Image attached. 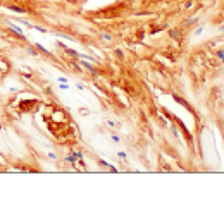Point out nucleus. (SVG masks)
Instances as JSON below:
<instances>
[{"mask_svg": "<svg viewBox=\"0 0 224 201\" xmlns=\"http://www.w3.org/2000/svg\"><path fill=\"white\" fill-rule=\"evenodd\" d=\"M10 10H14V12H19V14L26 12V10H24V9H21V7H10Z\"/></svg>", "mask_w": 224, "mask_h": 201, "instance_id": "nucleus-1", "label": "nucleus"}, {"mask_svg": "<svg viewBox=\"0 0 224 201\" xmlns=\"http://www.w3.org/2000/svg\"><path fill=\"white\" fill-rule=\"evenodd\" d=\"M57 81H59L60 84H66V83H67V77H64V76H60V77H59Z\"/></svg>", "mask_w": 224, "mask_h": 201, "instance_id": "nucleus-2", "label": "nucleus"}, {"mask_svg": "<svg viewBox=\"0 0 224 201\" xmlns=\"http://www.w3.org/2000/svg\"><path fill=\"white\" fill-rule=\"evenodd\" d=\"M10 26H12V29H16V31H18L19 35H21V33H22V31H21V28H19V26H16V24H10Z\"/></svg>", "mask_w": 224, "mask_h": 201, "instance_id": "nucleus-3", "label": "nucleus"}, {"mask_svg": "<svg viewBox=\"0 0 224 201\" xmlns=\"http://www.w3.org/2000/svg\"><path fill=\"white\" fill-rule=\"evenodd\" d=\"M202 31H204V26H200V28H198V29H197V31H195V35H197V36H198V35H200V33H202Z\"/></svg>", "mask_w": 224, "mask_h": 201, "instance_id": "nucleus-4", "label": "nucleus"}, {"mask_svg": "<svg viewBox=\"0 0 224 201\" xmlns=\"http://www.w3.org/2000/svg\"><path fill=\"white\" fill-rule=\"evenodd\" d=\"M217 55H219V58H221V60H223V62H224V52H219V54H217Z\"/></svg>", "mask_w": 224, "mask_h": 201, "instance_id": "nucleus-5", "label": "nucleus"}]
</instances>
